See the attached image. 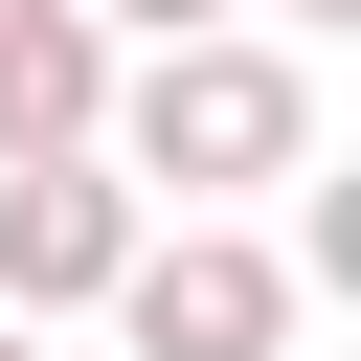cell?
<instances>
[{"instance_id": "obj_7", "label": "cell", "mask_w": 361, "mask_h": 361, "mask_svg": "<svg viewBox=\"0 0 361 361\" xmlns=\"http://www.w3.org/2000/svg\"><path fill=\"white\" fill-rule=\"evenodd\" d=\"M0 361H23V316H0Z\"/></svg>"}, {"instance_id": "obj_4", "label": "cell", "mask_w": 361, "mask_h": 361, "mask_svg": "<svg viewBox=\"0 0 361 361\" xmlns=\"http://www.w3.org/2000/svg\"><path fill=\"white\" fill-rule=\"evenodd\" d=\"M90 113H113V45L68 0H23L0 23V158H90Z\"/></svg>"}, {"instance_id": "obj_5", "label": "cell", "mask_w": 361, "mask_h": 361, "mask_svg": "<svg viewBox=\"0 0 361 361\" xmlns=\"http://www.w3.org/2000/svg\"><path fill=\"white\" fill-rule=\"evenodd\" d=\"M68 23H90L113 68H135V45H203V23H248V0H68Z\"/></svg>"}, {"instance_id": "obj_8", "label": "cell", "mask_w": 361, "mask_h": 361, "mask_svg": "<svg viewBox=\"0 0 361 361\" xmlns=\"http://www.w3.org/2000/svg\"><path fill=\"white\" fill-rule=\"evenodd\" d=\"M0 23H23V0H0Z\"/></svg>"}, {"instance_id": "obj_6", "label": "cell", "mask_w": 361, "mask_h": 361, "mask_svg": "<svg viewBox=\"0 0 361 361\" xmlns=\"http://www.w3.org/2000/svg\"><path fill=\"white\" fill-rule=\"evenodd\" d=\"M248 23H271V45H316V23H361V0H248Z\"/></svg>"}, {"instance_id": "obj_2", "label": "cell", "mask_w": 361, "mask_h": 361, "mask_svg": "<svg viewBox=\"0 0 361 361\" xmlns=\"http://www.w3.org/2000/svg\"><path fill=\"white\" fill-rule=\"evenodd\" d=\"M113 338H135V361H293V248H248V226H135Z\"/></svg>"}, {"instance_id": "obj_3", "label": "cell", "mask_w": 361, "mask_h": 361, "mask_svg": "<svg viewBox=\"0 0 361 361\" xmlns=\"http://www.w3.org/2000/svg\"><path fill=\"white\" fill-rule=\"evenodd\" d=\"M135 271V180L113 158H0V316H113Z\"/></svg>"}, {"instance_id": "obj_1", "label": "cell", "mask_w": 361, "mask_h": 361, "mask_svg": "<svg viewBox=\"0 0 361 361\" xmlns=\"http://www.w3.org/2000/svg\"><path fill=\"white\" fill-rule=\"evenodd\" d=\"M90 158L135 180V226H226L248 180H316V68H293L271 23L135 45V68H113V113H90Z\"/></svg>"}]
</instances>
